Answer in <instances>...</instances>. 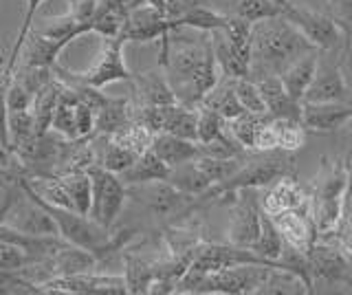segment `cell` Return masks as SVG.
I'll list each match as a JSON object with an SVG mask.
<instances>
[{"label": "cell", "mask_w": 352, "mask_h": 295, "mask_svg": "<svg viewBox=\"0 0 352 295\" xmlns=\"http://www.w3.org/2000/svg\"><path fill=\"white\" fill-rule=\"evenodd\" d=\"M159 67L165 69L179 104L198 108L220 82V67L212 45V31H201V38L196 40H172L170 34L161 38Z\"/></svg>", "instance_id": "obj_1"}, {"label": "cell", "mask_w": 352, "mask_h": 295, "mask_svg": "<svg viewBox=\"0 0 352 295\" xmlns=\"http://www.w3.org/2000/svg\"><path fill=\"white\" fill-rule=\"evenodd\" d=\"M311 51H315V47L286 18V14L253 23L249 78L256 75L258 80H262L269 78V75H282L295 60H300Z\"/></svg>", "instance_id": "obj_2"}, {"label": "cell", "mask_w": 352, "mask_h": 295, "mask_svg": "<svg viewBox=\"0 0 352 295\" xmlns=\"http://www.w3.org/2000/svg\"><path fill=\"white\" fill-rule=\"evenodd\" d=\"M348 188V163L346 159H335L319 170L311 185V212L319 238L333 236L344 214V194Z\"/></svg>", "instance_id": "obj_3"}, {"label": "cell", "mask_w": 352, "mask_h": 295, "mask_svg": "<svg viewBox=\"0 0 352 295\" xmlns=\"http://www.w3.org/2000/svg\"><path fill=\"white\" fill-rule=\"evenodd\" d=\"M293 174H295V161L289 155H275V150H273V152H269L267 159L249 163V166L236 170L225 181L212 185V188L205 190L201 196H196V201H192L187 214L201 205L214 203L216 199H220V196H231L240 190L269 188V185H273L275 181H280L284 177H293Z\"/></svg>", "instance_id": "obj_4"}, {"label": "cell", "mask_w": 352, "mask_h": 295, "mask_svg": "<svg viewBox=\"0 0 352 295\" xmlns=\"http://www.w3.org/2000/svg\"><path fill=\"white\" fill-rule=\"evenodd\" d=\"M124 45L126 40L121 36L115 38H104L102 40V49H99L97 58L93 64L84 71H66L60 64L55 67V75L62 80L69 82H80L86 86H93V89H104L108 84L115 82H132L135 73L128 69V64L124 60Z\"/></svg>", "instance_id": "obj_5"}, {"label": "cell", "mask_w": 352, "mask_h": 295, "mask_svg": "<svg viewBox=\"0 0 352 295\" xmlns=\"http://www.w3.org/2000/svg\"><path fill=\"white\" fill-rule=\"evenodd\" d=\"M88 174H91L93 181V201L88 216L102 227L113 229L128 201V185L121 181L119 174L110 172L102 166H93L88 170Z\"/></svg>", "instance_id": "obj_6"}, {"label": "cell", "mask_w": 352, "mask_h": 295, "mask_svg": "<svg viewBox=\"0 0 352 295\" xmlns=\"http://www.w3.org/2000/svg\"><path fill=\"white\" fill-rule=\"evenodd\" d=\"M306 254L313 280L352 287V256L335 238H317Z\"/></svg>", "instance_id": "obj_7"}, {"label": "cell", "mask_w": 352, "mask_h": 295, "mask_svg": "<svg viewBox=\"0 0 352 295\" xmlns=\"http://www.w3.org/2000/svg\"><path fill=\"white\" fill-rule=\"evenodd\" d=\"M40 293H66V295H121L128 293L124 276H104L88 271L75 276H55L40 284Z\"/></svg>", "instance_id": "obj_8"}, {"label": "cell", "mask_w": 352, "mask_h": 295, "mask_svg": "<svg viewBox=\"0 0 352 295\" xmlns=\"http://www.w3.org/2000/svg\"><path fill=\"white\" fill-rule=\"evenodd\" d=\"M128 196H135L139 203H143L148 210L159 216H187V210L194 201V196L181 192L174 183L165 181H152V183H141V185H128Z\"/></svg>", "instance_id": "obj_9"}, {"label": "cell", "mask_w": 352, "mask_h": 295, "mask_svg": "<svg viewBox=\"0 0 352 295\" xmlns=\"http://www.w3.org/2000/svg\"><path fill=\"white\" fill-rule=\"evenodd\" d=\"M286 18L302 31L308 42L319 51H335L339 45H344V34L337 20L330 14H322L319 9L306 7H289Z\"/></svg>", "instance_id": "obj_10"}, {"label": "cell", "mask_w": 352, "mask_h": 295, "mask_svg": "<svg viewBox=\"0 0 352 295\" xmlns=\"http://www.w3.org/2000/svg\"><path fill=\"white\" fill-rule=\"evenodd\" d=\"M240 265H269L280 267L278 262H271L267 258L258 256L253 249L236 247V245H201L192 260L190 269L203 271V273H216L223 269L240 267Z\"/></svg>", "instance_id": "obj_11"}, {"label": "cell", "mask_w": 352, "mask_h": 295, "mask_svg": "<svg viewBox=\"0 0 352 295\" xmlns=\"http://www.w3.org/2000/svg\"><path fill=\"white\" fill-rule=\"evenodd\" d=\"M176 29H183L176 18H168L152 5H141L132 9L121 29V38L126 42H154L161 40Z\"/></svg>", "instance_id": "obj_12"}, {"label": "cell", "mask_w": 352, "mask_h": 295, "mask_svg": "<svg viewBox=\"0 0 352 295\" xmlns=\"http://www.w3.org/2000/svg\"><path fill=\"white\" fill-rule=\"evenodd\" d=\"M231 196H236V201L231 205L227 238L231 245L251 249L262 229V205L256 199H249L247 190H240Z\"/></svg>", "instance_id": "obj_13"}, {"label": "cell", "mask_w": 352, "mask_h": 295, "mask_svg": "<svg viewBox=\"0 0 352 295\" xmlns=\"http://www.w3.org/2000/svg\"><path fill=\"white\" fill-rule=\"evenodd\" d=\"M5 223L18 229L22 234H29V236H38V238L60 236L58 225H55L51 214L44 210L38 201H33L25 190H22V194L18 196L14 207H11Z\"/></svg>", "instance_id": "obj_14"}, {"label": "cell", "mask_w": 352, "mask_h": 295, "mask_svg": "<svg viewBox=\"0 0 352 295\" xmlns=\"http://www.w3.org/2000/svg\"><path fill=\"white\" fill-rule=\"evenodd\" d=\"M260 205L269 216L289 210H306V207H311V194L306 192V188L293 174V177H284L269 185L267 192L262 194Z\"/></svg>", "instance_id": "obj_15"}, {"label": "cell", "mask_w": 352, "mask_h": 295, "mask_svg": "<svg viewBox=\"0 0 352 295\" xmlns=\"http://www.w3.org/2000/svg\"><path fill=\"white\" fill-rule=\"evenodd\" d=\"M275 227L280 229V234L284 238L286 245H291L295 249L308 251L313 247V243L319 238L317 227L313 221V212L311 207L306 210H289V212H280L271 216Z\"/></svg>", "instance_id": "obj_16"}, {"label": "cell", "mask_w": 352, "mask_h": 295, "mask_svg": "<svg viewBox=\"0 0 352 295\" xmlns=\"http://www.w3.org/2000/svg\"><path fill=\"white\" fill-rule=\"evenodd\" d=\"M352 119V106L344 102H319L302 104V124L306 133H335L337 128L348 126Z\"/></svg>", "instance_id": "obj_17"}, {"label": "cell", "mask_w": 352, "mask_h": 295, "mask_svg": "<svg viewBox=\"0 0 352 295\" xmlns=\"http://www.w3.org/2000/svg\"><path fill=\"white\" fill-rule=\"evenodd\" d=\"M346 97V80L344 71H341V62L335 64H322L313 84L308 86V91L304 95V102L319 104V102H344Z\"/></svg>", "instance_id": "obj_18"}, {"label": "cell", "mask_w": 352, "mask_h": 295, "mask_svg": "<svg viewBox=\"0 0 352 295\" xmlns=\"http://www.w3.org/2000/svg\"><path fill=\"white\" fill-rule=\"evenodd\" d=\"M132 86L137 93V104L139 106H170L179 104L176 93L172 89V84L168 80V75H161L159 71H148L139 73L132 78Z\"/></svg>", "instance_id": "obj_19"}, {"label": "cell", "mask_w": 352, "mask_h": 295, "mask_svg": "<svg viewBox=\"0 0 352 295\" xmlns=\"http://www.w3.org/2000/svg\"><path fill=\"white\" fill-rule=\"evenodd\" d=\"M262 100L267 104V113L271 117H289V119H300L302 122V104L286 93L284 82L280 75H269V78L258 80Z\"/></svg>", "instance_id": "obj_20"}, {"label": "cell", "mask_w": 352, "mask_h": 295, "mask_svg": "<svg viewBox=\"0 0 352 295\" xmlns=\"http://www.w3.org/2000/svg\"><path fill=\"white\" fill-rule=\"evenodd\" d=\"M150 148L157 152V155L168 163L170 168H179V166H183V163H190L201 155V146H198V141L176 137L172 133H157L152 139Z\"/></svg>", "instance_id": "obj_21"}, {"label": "cell", "mask_w": 352, "mask_h": 295, "mask_svg": "<svg viewBox=\"0 0 352 295\" xmlns=\"http://www.w3.org/2000/svg\"><path fill=\"white\" fill-rule=\"evenodd\" d=\"M317 69H319V51L317 49L306 53V56H302L300 60H295L291 67L280 75L286 93H289L293 100L304 102V95L308 91V86L313 84Z\"/></svg>", "instance_id": "obj_22"}, {"label": "cell", "mask_w": 352, "mask_h": 295, "mask_svg": "<svg viewBox=\"0 0 352 295\" xmlns=\"http://www.w3.org/2000/svg\"><path fill=\"white\" fill-rule=\"evenodd\" d=\"M62 89H64V82L53 71V78L36 93V97H33L31 115H33V122H36V133L38 135H44V133H49V130H51L53 113H55V106H58Z\"/></svg>", "instance_id": "obj_23"}, {"label": "cell", "mask_w": 352, "mask_h": 295, "mask_svg": "<svg viewBox=\"0 0 352 295\" xmlns=\"http://www.w3.org/2000/svg\"><path fill=\"white\" fill-rule=\"evenodd\" d=\"M172 168L165 163L152 148L146 150L143 155L137 157L128 170L119 174L121 181L126 185H141V183H152V181H165L170 177Z\"/></svg>", "instance_id": "obj_24"}, {"label": "cell", "mask_w": 352, "mask_h": 295, "mask_svg": "<svg viewBox=\"0 0 352 295\" xmlns=\"http://www.w3.org/2000/svg\"><path fill=\"white\" fill-rule=\"evenodd\" d=\"M212 45H214V53H216V62L220 67V73L225 78L238 80V78H249V60H245L238 53V49L234 47V42L229 40V36L223 29L212 31Z\"/></svg>", "instance_id": "obj_25"}, {"label": "cell", "mask_w": 352, "mask_h": 295, "mask_svg": "<svg viewBox=\"0 0 352 295\" xmlns=\"http://www.w3.org/2000/svg\"><path fill=\"white\" fill-rule=\"evenodd\" d=\"M135 122V104L121 97H106V102L97 111L95 135H113Z\"/></svg>", "instance_id": "obj_26"}, {"label": "cell", "mask_w": 352, "mask_h": 295, "mask_svg": "<svg viewBox=\"0 0 352 295\" xmlns=\"http://www.w3.org/2000/svg\"><path fill=\"white\" fill-rule=\"evenodd\" d=\"M75 106H77V91L73 86L64 84V89L60 93L58 106H55L51 130H55L58 135L66 139H80L77 137V119H75Z\"/></svg>", "instance_id": "obj_27"}, {"label": "cell", "mask_w": 352, "mask_h": 295, "mask_svg": "<svg viewBox=\"0 0 352 295\" xmlns=\"http://www.w3.org/2000/svg\"><path fill=\"white\" fill-rule=\"evenodd\" d=\"M271 119L269 113H249L245 111L242 115L234 117V119H227V133L234 137L238 144L245 148V150H253L256 148V135L258 130L267 124Z\"/></svg>", "instance_id": "obj_28"}, {"label": "cell", "mask_w": 352, "mask_h": 295, "mask_svg": "<svg viewBox=\"0 0 352 295\" xmlns=\"http://www.w3.org/2000/svg\"><path fill=\"white\" fill-rule=\"evenodd\" d=\"M203 106H209L214 108V111L225 119H234L238 115L245 113V108H242L238 95H236V84L231 78H227V82H218L216 89L205 97Z\"/></svg>", "instance_id": "obj_29"}, {"label": "cell", "mask_w": 352, "mask_h": 295, "mask_svg": "<svg viewBox=\"0 0 352 295\" xmlns=\"http://www.w3.org/2000/svg\"><path fill=\"white\" fill-rule=\"evenodd\" d=\"M289 9L280 7L273 0H229V14L227 16H236L247 20V23H260V20L275 18V16H284Z\"/></svg>", "instance_id": "obj_30"}, {"label": "cell", "mask_w": 352, "mask_h": 295, "mask_svg": "<svg viewBox=\"0 0 352 295\" xmlns=\"http://www.w3.org/2000/svg\"><path fill=\"white\" fill-rule=\"evenodd\" d=\"M157 267L152 262L143 260L139 256L126 254V271L124 278L128 284V293H150V287L157 278Z\"/></svg>", "instance_id": "obj_31"}, {"label": "cell", "mask_w": 352, "mask_h": 295, "mask_svg": "<svg viewBox=\"0 0 352 295\" xmlns=\"http://www.w3.org/2000/svg\"><path fill=\"white\" fill-rule=\"evenodd\" d=\"M284 245L286 243H284V238L280 234V229L275 227L273 218L262 210V229H260L258 240L251 245V249L262 258H267L271 262H278V258L282 256V251H284Z\"/></svg>", "instance_id": "obj_32"}, {"label": "cell", "mask_w": 352, "mask_h": 295, "mask_svg": "<svg viewBox=\"0 0 352 295\" xmlns=\"http://www.w3.org/2000/svg\"><path fill=\"white\" fill-rule=\"evenodd\" d=\"M275 139H278V150L284 152H295L304 146L306 139V128L300 119H289V117H273L271 119Z\"/></svg>", "instance_id": "obj_33"}, {"label": "cell", "mask_w": 352, "mask_h": 295, "mask_svg": "<svg viewBox=\"0 0 352 295\" xmlns=\"http://www.w3.org/2000/svg\"><path fill=\"white\" fill-rule=\"evenodd\" d=\"M168 181L174 183L181 192L194 196V199H196V196H201L205 190L212 188V185H209V181L201 174V170L194 166V161L183 163V166H179V168H172Z\"/></svg>", "instance_id": "obj_34"}, {"label": "cell", "mask_w": 352, "mask_h": 295, "mask_svg": "<svg viewBox=\"0 0 352 295\" xmlns=\"http://www.w3.org/2000/svg\"><path fill=\"white\" fill-rule=\"evenodd\" d=\"M267 293H308V287L304 284V280L300 276H295L293 271H286L282 267H273L269 271L267 280L260 287V293L258 295H267Z\"/></svg>", "instance_id": "obj_35"}, {"label": "cell", "mask_w": 352, "mask_h": 295, "mask_svg": "<svg viewBox=\"0 0 352 295\" xmlns=\"http://www.w3.org/2000/svg\"><path fill=\"white\" fill-rule=\"evenodd\" d=\"M238 159H214L207 155H198L194 159V166L201 170L203 177L209 181V185H216L220 181H225L227 177H231L238 168H236Z\"/></svg>", "instance_id": "obj_36"}, {"label": "cell", "mask_w": 352, "mask_h": 295, "mask_svg": "<svg viewBox=\"0 0 352 295\" xmlns=\"http://www.w3.org/2000/svg\"><path fill=\"white\" fill-rule=\"evenodd\" d=\"M225 119L220 117L214 108L209 106H198V144H207V141H214L218 137H223L227 133L225 128Z\"/></svg>", "instance_id": "obj_37"}, {"label": "cell", "mask_w": 352, "mask_h": 295, "mask_svg": "<svg viewBox=\"0 0 352 295\" xmlns=\"http://www.w3.org/2000/svg\"><path fill=\"white\" fill-rule=\"evenodd\" d=\"M16 67L5 62V67L0 69V144L11 150L9 141V106H7V95H9V84L14 78Z\"/></svg>", "instance_id": "obj_38"}, {"label": "cell", "mask_w": 352, "mask_h": 295, "mask_svg": "<svg viewBox=\"0 0 352 295\" xmlns=\"http://www.w3.org/2000/svg\"><path fill=\"white\" fill-rule=\"evenodd\" d=\"M236 84V95L242 104V108L249 113H267V104L262 100V93H260V86L256 80L251 78H238L234 80Z\"/></svg>", "instance_id": "obj_39"}, {"label": "cell", "mask_w": 352, "mask_h": 295, "mask_svg": "<svg viewBox=\"0 0 352 295\" xmlns=\"http://www.w3.org/2000/svg\"><path fill=\"white\" fill-rule=\"evenodd\" d=\"M44 3V0H25V18H22V25H20V31L16 36V42H14V49H11L7 62L14 64V67H18L20 62V51H22V45H25V40L29 36V31L33 27V18H36L40 5Z\"/></svg>", "instance_id": "obj_40"}, {"label": "cell", "mask_w": 352, "mask_h": 295, "mask_svg": "<svg viewBox=\"0 0 352 295\" xmlns=\"http://www.w3.org/2000/svg\"><path fill=\"white\" fill-rule=\"evenodd\" d=\"M33 262V256L27 249H22L20 245L14 243H3L0 240V269L7 271H22Z\"/></svg>", "instance_id": "obj_41"}, {"label": "cell", "mask_w": 352, "mask_h": 295, "mask_svg": "<svg viewBox=\"0 0 352 295\" xmlns=\"http://www.w3.org/2000/svg\"><path fill=\"white\" fill-rule=\"evenodd\" d=\"M22 194L20 183H7L0 179V223L7 221V216L11 212V207L18 201V196Z\"/></svg>", "instance_id": "obj_42"}, {"label": "cell", "mask_w": 352, "mask_h": 295, "mask_svg": "<svg viewBox=\"0 0 352 295\" xmlns=\"http://www.w3.org/2000/svg\"><path fill=\"white\" fill-rule=\"evenodd\" d=\"M328 12L337 20V25L352 20V0H328Z\"/></svg>", "instance_id": "obj_43"}, {"label": "cell", "mask_w": 352, "mask_h": 295, "mask_svg": "<svg viewBox=\"0 0 352 295\" xmlns=\"http://www.w3.org/2000/svg\"><path fill=\"white\" fill-rule=\"evenodd\" d=\"M346 163H348V188L344 194V214H341L339 225L352 223V152L346 157Z\"/></svg>", "instance_id": "obj_44"}, {"label": "cell", "mask_w": 352, "mask_h": 295, "mask_svg": "<svg viewBox=\"0 0 352 295\" xmlns=\"http://www.w3.org/2000/svg\"><path fill=\"white\" fill-rule=\"evenodd\" d=\"M102 5L108 7V9H115V12H121L124 16H128L132 9L146 5V0H102Z\"/></svg>", "instance_id": "obj_45"}, {"label": "cell", "mask_w": 352, "mask_h": 295, "mask_svg": "<svg viewBox=\"0 0 352 295\" xmlns=\"http://www.w3.org/2000/svg\"><path fill=\"white\" fill-rule=\"evenodd\" d=\"M328 238H335L337 243L344 247L348 254L352 256V223H346V225H339V229Z\"/></svg>", "instance_id": "obj_46"}, {"label": "cell", "mask_w": 352, "mask_h": 295, "mask_svg": "<svg viewBox=\"0 0 352 295\" xmlns=\"http://www.w3.org/2000/svg\"><path fill=\"white\" fill-rule=\"evenodd\" d=\"M293 7H306V9H319L322 5H328V0H289Z\"/></svg>", "instance_id": "obj_47"}, {"label": "cell", "mask_w": 352, "mask_h": 295, "mask_svg": "<svg viewBox=\"0 0 352 295\" xmlns=\"http://www.w3.org/2000/svg\"><path fill=\"white\" fill-rule=\"evenodd\" d=\"M341 34H344V51H348L352 47V20L350 23H341Z\"/></svg>", "instance_id": "obj_48"}, {"label": "cell", "mask_w": 352, "mask_h": 295, "mask_svg": "<svg viewBox=\"0 0 352 295\" xmlns=\"http://www.w3.org/2000/svg\"><path fill=\"white\" fill-rule=\"evenodd\" d=\"M273 3H278V5H280V7H284V9H289V7H291L289 0H273Z\"/></svg>", "instance_id": "obj_49"}, {"label": "cell", "mask_w": 352, "mask_h": 295, "mask_svg": "<svg viewBox=\"0 0 352 295\" xmlns=\"http://www.w3.org/2000/svg\"><path fill=\"white\" fill-rule=\"evenodd\" d=\"M0 49H5V45H3V36H0Z\"/></svg>", "instance_id": "obj_50"}, {"label": "cell", "mask_w": 352, "mask_h": 295, "mask_svg": "<svg viewBox=\"0 0 352 295\" xmlns=\"http://www.w3.org/2000/svg\"><path fill=\"white\" fill-rule=\"evenodd\" d=\"M348 128H350V133H352V119H350V122H348Z\"/></svg>", "instance_id": "obj_51"}]
</instances>
